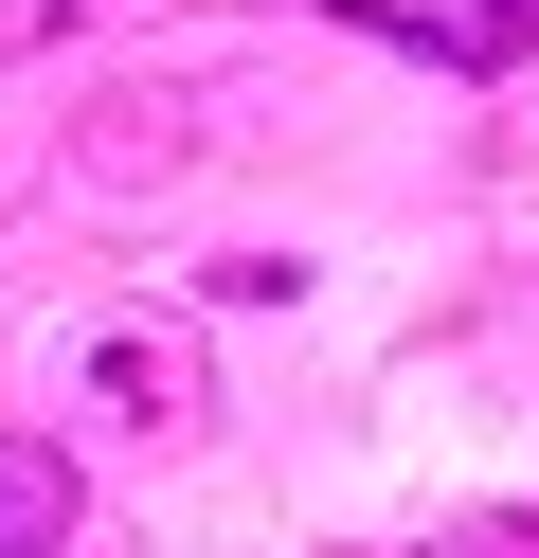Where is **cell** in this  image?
<instances>
[{
  "mask_svg": "<svg viewBox=\"0 0 539 558\" xmlns=\"http://www.w3.org/2000/svg\"><path fill=\"white\" fill-rule=\"evenodd\" d=\"M90 397L126 414V433H198V414H216V361H198V325H108L90 342Z\"/></svg>",
  "mask_w": 539,
  "mask_h": 558,
  "instance_id": "cell-1",
  "label": "cell"
},
{
  "mask_svg": "<svg viewBox=\"0 0 539 558\" xmlns=\"http://www.w3.org/2000/svg\"><path fill=\"white\" fill-rule=\"evenodd\" d=\"M54 541H72V450L0 433V558H54Z\"/></svg>",
  "mask_w": 539,
  "mask_h": 558,
  "instance_id": "cell-2",
  "label": "cell"
},
{
  "mask_svg": "<svg viewBox=\"0 0 539 558\" xmlns=\"http://www.w3.org/2000/svg\"><path fill=\"white\" fill-rule=\"evenodd\" d=\"M395 54H450V73H522L539 54V0H467V19H378Z\"/></svg>",
  "mask_w": 539,
  "mask_h": 558,
  "instance_id": "cell-3",
  "label": "cell"
},
{
  "mask_svg": "<svg viewBox=\"0 0 539 558\" xmlns=\"http://www.w3.org/2000/svg\"><path fill=\"white\" fill-rule=\"evenodd\" d=\"M108 0H0V54H54V37H90Z\"/></svg>",
  "mask_w": 539,
  "mask_h": 558,
  "instance_id": "cell-4",
  "label": "cell"
},
{
  "mask_svg": "<svg viewBox=\"0 0 539 558\" xmlns=\"http://www.w3.org/2000/svg\"><path fill=\"white\" fill-rule=\"evenodd\" d=\"M431 558H539V541H431Z\"/></svg>",
  "mask_w": 539,
  "mask_h": 558,
  "instance_id": "cell-5",
  "label": "cell"
}]
</instances>
